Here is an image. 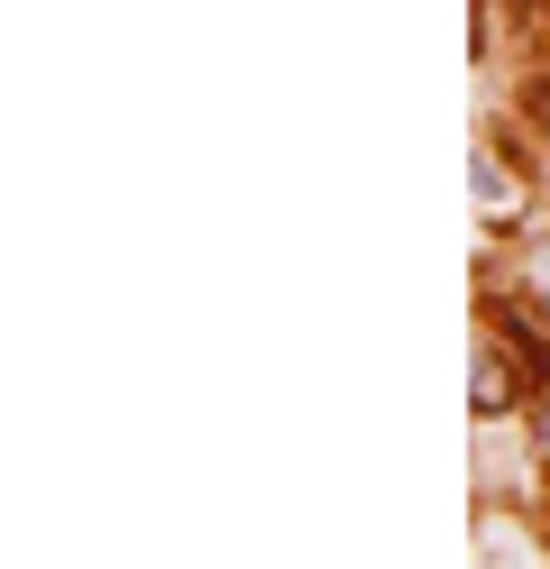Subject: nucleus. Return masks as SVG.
Wrapping results in <instances>:
<instances>
[{"instance_id":"nucleus-1","label":"nucleus","mask_w":550,"mask_h":569,"mask_svg":"<svg viewBox=\"0 0 550 569\" xmlns=\"http://www.w3.org/2000/svg\"><path fill=\"white\" fill-rule=\"evenodd\" d=\"M468 405H477V413H504V405H513V368L496 359V349H477V386H468Z\"/></svg>"},{"instance_id":"nucleus-2","label":"nucleus","mask_w":550,"mask_h":569,"mask_svg":"<svg viewBox=\"0 0 550 569\" xmlns=\"http://www.w3.org/2000/svg\"><path fill=\"white\" fill-rule=\"evenodd\" d=\"M477 202H487L496 221H513V202H523V193H513V174H504L496 157H477Z\"/></svg>"},{"instance_id":"nucleus-3","label":"nucleus","mask_w":550,"mask_h":569,"mask_svg":"<svg viewBox=\"0 0 550 569\" xmlns=\"http://www.w3.org/2000/svg\"><path fill=\"white\" fill-rule=\"evenodd\" d=\"M532 441H541V469H550V405H541V432H532Z\"/></svg>"}]
</instances>
